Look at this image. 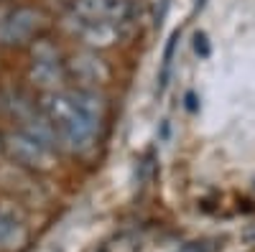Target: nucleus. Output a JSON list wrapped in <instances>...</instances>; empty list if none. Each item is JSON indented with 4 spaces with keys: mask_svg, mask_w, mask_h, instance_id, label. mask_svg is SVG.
Instances as JSON below:
<instances>
[{
    "mask_svg": "<svg viewBox=\"0 0 255 252\" xmlns=\"http://www.w3.org/2000/svg\"><path fill=\"white\" fill-rule=\"evenodd\" d=\"M69 97L79 104V107L84 110V112H90V115H95L97 120L102 117V99L95 94V92H90V89H77V92H69Z\"/></svg>",
    "mask_w": 255,
    "mask_h": 252,
    "instance_id": "1a4fd4ad",
    "label": "nucleus"
},
{
    "mask_svg": "<svg viewBox=\"0 0 255 252\" xmlns=\"http://www.w3.org/2000/svg\"><path fill=\"white\" fill-rule=\"evenodd\" d=\"M212 250H215V245L207 242V240H202V242H186V245H181L176 252H212Z\"/></svg>",
    "mask_w": 255,
    "mask_h": 252,
    "instance_id": "ddd939ff",
    "label": "nucleus"
},
{
    "mask_svg": "<svg viewBox=\"0 0 255 252\" xmlns=\"http://www.w3.org/2000/svg\"><path fill=\"white\" fill-rule=\"evenodd\" d=\"M186 107H189L191 112H194V110H197V97H194V94H191V92L186 94Z\"/></svg>",
    "mask_w": 255,
    "mask_h": 252,
    "instance_id": "4468645a",
    "label": "nucleus"
},
{
    "mask_svg": "<svg viewBox=\"0 0 255 252\" xmlns=\"http://www.w3.org/2000/svg\"><path fill=\"white\" fill-rule=\"evenodd\" d=\"M31 79L44 89H56L59 82L64 79V74L56 64V59H36V64L31 69Z\"/></svg>",
    "mask_w": 255,
    "mask_h": 252,
    "instance_id": "6e6552de",
    "label": "nucleus"
},
{
    "mask_svg": "<svg viewBox=\"0 0 255 252\" xmlns=\"http://www.w3.org/2000/svg\"><path fill=\"white\" fill-rule=\"evenodd\" d=\"M82 38L90 46H110L118 41V23H108V20H82Z\"/></svg>",
    "mask_w": 255,
    "mask_h": 252,
    "instance_id": "0eeeda50",
    "label": "nucleus"
},
{
    "mask_svg": "<svg viewBox=\"0 0 255 252\" xmlns=\"http://www.w3.org/2000/svg\"><path fill=\"white\" fill-rule=\"evenodd\" d=\"M0 145H3V143H0Z\"/></svg>",
    "mask_w": 255,
    "mask_h": 252,
    "instance_id": "2eb2a0df",
    "label": "nucleus"
},
{
    "mask_svg": "<svg viewBox=\"0 0 255 252\" xmlns=\"http://www.w3.org/2000/svg\"><path fill=\"white\" fill-rule=\"evenodd\" d=\"M69 67H72V74L79 82L102 84V82H108V77H110V69L105 67V61L97 59L95 54H77Z\"/></svg>",
    "mask_w": 255,
    "mask_h": 252,
    "instance_id": "423d86ee",
    "label": "nucleus"
},
{
    "mask_svg": "<svg viewBox=\"0 0 255 252\" xmlns=\"http://www.w3.org/2000/svg\"><path fill=\"white\" fill-rule=\"evenodd\" d=\"M74 13L79 20H108V23H128L135 15L133 0H74Z\"/></svg>",
    "mask_w": 255,
    "mask_h": 252,
    "instance_id": "7ed1b4c3",
    "label": "nucleus"
},
{
    "mask_svg": "<svg viewBox=\"0 0 255 252\" xmlns=\"http://www.w3.org/2000/svg\"><path fill=\"white\" fill-rule=\"evenodd\" d=\"M46 23V18L36 8H18L10 13L3 23H0V44L3 46H15L28 41L41 26Z\"/></svg>",
    "mask_w": 255,
    "mask_h": 252,
    "instance_id": "20e7f679",
    "label": "nucleus"
},
{
    "mask_svg": "<svg viewBox=\"0 0 255 252\" xmlns=\"http://www.w3.org/2000/svg\"><path fill=\"white\" fill-rule=\"evenodd\" d=\"M20 122H23V133L26 135H31L36 143H41V145H46V148L49 151H54L56 148V145L61 143V138H59V133H56V128H54V125H51V120L44 115V112H28L23 120H20Z\"/></svg>",
    "mask_w": 255,
    "mask_h": 252,
    "instance_id": "39448f33",
    "label": "nucleus"
},
{
    "mask_svg": "<svg viewBox=\"0 0 255 252\" xmlns=\"http://www.w3.org/2000/svg\"><path fill=\"white\" fill-rule=\"evenodd\" d=\"M5 151L8 156L20 163V166H26V168H33V171H49V168L54 166V153L46 148V145H41L36 143L31 135L26 133H13L5 138Z\"/></svg>",
    "mask_w": 255,
    "mask_h": 252,
    "instance_id": "f03ea898",
    "label": "nucleus"
},
{
    "mask_svg": "<svg viewBox=\"0 0 255 252\" xmlns=\"http://www.w3.org/2000/svg\"><path fill=\"white\" fill-rule=\"evenodd\" d=\"M194 51H197L202 59H207V56H209V51H212V49H209L207 33H202V31H197V33H194Z\"/></svg>",
    "mask_w": 255,
    "mask_h": 252,
    "instance_id": "f8f14e48",
    "label": "nucleus"
},
{
    "mask_svg": "<svg viewBox=\"0 0 255 252\" xmlns=\"http://www.w3.org/2000/svg\"><path fill=\"white\" fill-rule=\"evenodd\" d=\"M41 112L51 120L61 143L67 145L69 151L82 153V151L92 148L100 120L90 112H84L69 94L49 92L44 99H41Z\"/></svg>",
    "mask_w": 255,
    "mask_h": 252,
    "instance_id": "f257e3e1",
    "label": "nucleus"
},
{
    "mask_svg": "<svg viewBox=\"0 0 255 252\" xmlns=\"http://www.w3.org/2000/svg\"><path fill=\"white\" fill-rule=\"evenodd\" d=\"M18 235V224L8 217L0 214V247H10V242L15 240Z\"/></svg>",
    "mask_w": 255,
    "mask_h": 252,
    "instance_id": "9b49d317",
    "label": "nucleus"
},
{
    "mask_svg": "<svg viewBox=\"0 0 255 252\" xmlns=\"http://www.w3.org/2000/svg\"><path fill=\"white\" fill-rule=\"evenodd\" d=\"M176 41H179V31L171 33V38H168V44L163 49V61H161V74H158V92L166 89L168 84V77H171V64H174V51H176Z\"/></svg>",
    "mask_w": 255,
    "mask_h": 252,
    "instance_id": "9d476101",
    "label": "nucleus"
}]
</instances>
